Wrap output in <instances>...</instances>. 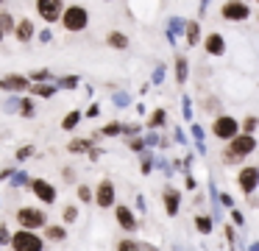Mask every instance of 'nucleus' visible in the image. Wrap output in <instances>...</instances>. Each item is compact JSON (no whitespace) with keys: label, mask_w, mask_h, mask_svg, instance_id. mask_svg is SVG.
Segmentation results:
<instances>
[{"label":"nucleus","mask_w":259,"mask_h":251,"mask_svg":"<svg viewBox=\"0 0 259 251\" xmlns=\"http://www.w3.org/2000/svg\"><path fill=\"white\" fill-rule=\"evenodd\" d=\"M0 31L6 33V37L14 31V14H12V11H6V9L0 11Z\"/></svg>","instance_id":"c85d7f7f"},{"label":"nucleus","mask_w":259,"mask_h":251,"mask_svg":"<svg viewBox=\"0 0 259 251\" xmlns=\"http://www.w3.org/2000/svg\"><path fill=\"white\" fill-rule=\"evenodd\" d=\"M64 178H67V182H75V170H73V167H64Z\"/></svg>","instance_id":"4d7b16f0"},{"label":"nucleus","mask_w":259,"mask_h":251,"mask_svg":"<svg viewBox=\"0 0 259 251\" xmlns=\"http://www.w3.org/2000/svg\"><path fill=\"white\" fill-rule=\"evenodd\" d=\"M53 84H56V89H75L81 84L78 76H62V78H53Z\"/></svg>","instance_id":"cd10ccee"},{"label":"nucleus","mask_w":259,"mask_h":251,"mask_svg":"<svg viewBox=\"0 0 259 251\" xmlns=\"http://www.w3.org/2000/svg\"><path fill=\"white\" fill-rule=\"evenodd\" d=\"M34 154H36V148H34V145H23V148L17 151V162H25L28 156H34Z\"/></svg>","instance_id":"37998d69"},{"label":"nucleus","mask_w":259,"mask_h":251,"mask_svg":"<svg viewBox=\"0 0 259 251\" xmlns=\"http://www.w3.org/2000/svg\"><path fill=\"white\" fill-rule=\"evenodd\" d=\"M114 106H117V109L131 106V95H128V92H114Z\"/></svg>","instance_id":"e433bc0d"},{"label":"nucleus","mask_w":259,"mask_h":251,"mask_svg":"<svg viewBox=\"0 0 259 251\" xmlns=\"http://www.w3.org/2000/svg\"><path fill=\"white\" fill-rule=\"evenodd\" d=\"M114 198H117L114 182H112V178H101V182H98V187L92 190V201H95L101 209H109V206H114Z\"/></svg>","instance_id":"423d86ee"},{"label":"nucleus","mask_w":259,"mask_h":251,"mask_svg":"<svg viewBox=\"0 0 259 251\" xmlns=\"http://www.w3.org/2000/svg\"><path fill=\"white\" fill-rule=\"evenodd\" d=\"M251 3L248 0H226L223 6H220V17H223L226 22H245L248 17H251Z\"/></svg>","instance_id":"7ed1b4c3"},{"label":"nucleus","mask_w":259,"mask_h":251,"mask_svg":"<svg viewBox=\"0 0 259 251\" xmlns=\"http://www.w3.org/2000/svg\"><path fill=\"white\" fill-rule=\"evenodd\" d=\"M240 131V123H237V117H231V115H218L214 117V123H212V134L218 139H231L234 134Z\"/></svg>","instance_id":"6e6552de"},{"label":"nucleus","mask_w":259,"mask_h":251,"mask_svg":"<svg viewBox=\"0 0 259 251\" xmlns=\"http://www.w3.org/2000/svg\"><path fill=\"white\" fill-rule=\"evenodd\" d=\"M256 126H259V120H256V115H248L245 120L240 123V131H245V134H253L256 131Z\"/></svg>","instance_id":"f704fd0d"},{"label":"nucleus","mask_w":259,"mask_h":251,"mask_svg":"<svg viewBox=\"0 0 259 251\" xmlns=\"http://www.w3.org/2000/svg\"><path fill=\"white\" fill-rule=\"evenodd\" d=\"M184 187L190 190V193H195V190H198V178L192 176V173H187V178H184Z\"/></svg>","instance_id":"603ef678"},{"label":"nucleus","mask_w":259,"mask_h":251,"mask_svg":"<svg viewBox=\"0 0 259 251\" xmlns=\"http://www.w3.org/2000/svg\"><path fill=\"white\" fill-rule=\"evenodd\" d=\"M9 248H14V251H42L45 248V237H39L36 229L20 226L14 234H9Z\"/></svg>","instance_id":"f03ea898"},{"label":"nucleus","mask_w":259,"mask_h":251,"mask_svg":"<svg viewBox=\"0 0 259 251\" xmlns=\"http://www.w3.org/2000/svg\"><path fill=\"white\" fill-rule=\"evenodd\" d=\"M28 187H31V193L36 195V198L42 201V204H56V198H59V193H56V187H53L48 178H28Z\"/></svg>","instance_id":"9d476101"},{"label":"nucleus","mask_w":259,"mask_h":251,"mask_svg":"<svg viewBox=\"0 0 259 251\" xmlns=\"http://www.w3.org/2000/svg\"><path fill=\"white\" fill-rule=\"evenodd\" d=\"M173 67H176V84H187V81H190V61H187V56L176 53Z\"/></svg>","instance_id":"f3484780"},{"label":"nucleus","mask_w":259,"mask_h":251,"mask_svg":"<svg viewBox=\"0 0 259 251\" xmlns=\"http://www.w3.org/2000/svg\"><path fill=\"white\" fill-rule=\"evenodd\" d=\"M62 218H64V223H75V221H78V206L67 204V206H64V212H62Z\"/></svg>","instance_id":"c9c22d12"},{"label":"nucleus","mask_w":259,"mask_h":251,"mask_svg":"<svg viewBox=\"0 0 259 251\" xmlns=\"http://www.w3.org/2000/svg\"><path fill=\"white\" fill-rule=\"evenodd\" d=\"M3 3H6V0H0V6H3Z\"/></svg>","instance_id":"680f3d73"},{"label":"nucleus","mask_w":259,"mask_h":251,"mask_svg":"<svg viewBox=\"0 0 259 251\" xmlns=\"http://www.w3.org/2000/svg\"><path fill=\"white\" fill-rule=\"evenodd\" d=\"M203 50H206V56H223L226 53V39L220 31H212L203 37Z\"/></svg>","instance_id":"4468645a"},{"label":"nucleus","mask_w":259,"mask_h":251,"mask_svg":"<svg viewBox=\"0 0 259 251\" xmlns=\"http://www.w3.org/2000/svg\"><path fill=\"white\" fill-rule=\"evenodd\" d=\"M181 112H184V120L190 123L192 120V98H190V95H184V98H181Z\"/></svg>","instance_id":"4c0bfd02"},{"label":"nucleus","mask_w":259,"mask_h":251,"mask_svg":"<svg viewBox=\"0 0 259 251\" xmlns=\"http://www.w3.org/2000/svg\"><path fill=\"white\" fill-rule=\"evenodd\" d=\"M218 201L226 206V209H229V206H234V198H231L229 193H218Z\"/></svg>","instance_id":"5fc2aeb1"},{"label":"nucleus","mask_w":259,"mask_h":251,"mask_svg":"<svg viewBox=\"0 0 259 251\" xmlns=\"http://www.w3.org/2000/svg\"><path fill=\"white\" fill-rule=\"evenodd\" d=\"M162 204H164V212L170 218H176L181 212V193L176 187H164L162 190Z\"/></svg>","instance_id":"ddd939ff"},{"label":"nucleus","mask_w":259,"mask_h":251,"mask_svg":"<svg viewBox=\"0 0 259 251\" xmlns=\"http://www.w3.org/2000/svg\"><path fill=\"white\" fill-rule=\"evenodd\" d=\"M137 209H140V212H145V209H148V204H145V195H137Z\"/></svg>","instance_id":"6e6d98bb"},{"label":"nucleus","mask_w":259,"mask_h":251,"mask_svg":"<svg viewBox=\"0 0 259 251\" xmlns=\"http://www.w3.org/2000/svg\"><path fill=\"white\" fill-rule=\"evenodd\" d=\"M106 45H109V48H114V50H125V48H128V37H125L123 31H109L106 33Z\"/></svg>","instance_id":"aec40b11"},{"label":"nucleus","mask_w":259,"mask_h":251,"mask_svg":"<svg viewBox=\"0 0 259 251\" xmlns=\"http://www.w3.org/2000/svg\"><path fill=\"white\" fill-rule=\"evenodd\" d=\"M87 156H90V162H98L103 156V148H98V145H90L87 148Z\"/></svg>","instance_id":"09e8293b"},{"label":"nucleus","mask_w":259,"mask_h":251,"mask_svg":"<svg viewBox=\"0 0 259 251\" xmlns=\"http://www.w3.org/2000/svg\"><path fill=\"white\" fill-rule=\"evenodd\" d=\"M229 212H231V223H234V226H245V215H242L237 206H229Z\"/></svg>","instance_id":"79ce46f5"},{"label":"nucleus","mask_w":259,"mask_h":251,"mask_svg":"<svg viewBox=\"0 0 259 251\" xmlns=\"http://www.w3.org/2000/svg\"><path fill=\"white\" fill-rule=\"evenodd\" d=\"M120 131H123V123L120 120H112V123H106V126L101 128V137H120Z\"/></svg>","instance_id":"7c9ffc66"},{"label":"nucleus","mask_w":259,"mask_h":251,"mask_svg":"<svg viewBox=\"0 0 259 251\" xmlns=\"http://www.w3.org/2000/svg\"><path fill=\"white\" fill-rule=\"evenodd\" d=\"M17 115H20V117H34V115H36V100H34V98H25V95H20Z\"/></svg>","instance_id":"5701e85b"},{"label":"nucleus","mask_w":259,"mask_h":251,"mask_svg":"<svg viewBox=\"0 0 259 251\" xmlns=\"http://www.w3.org/2000/svg\"><path fill=\"white\" fill-rule=\"evenodd\" d=\"M62 9H64V0H36V14L48 25H56L59 17H62Z\"/></svg>","instance_id":"1a4fd4ad"},{"label":"nucleus","mask_w":259,"mask_h":251,"mask_svg":"<svg viewBox=\"0 0 259 251\" xmlns=\"http://www.w3.org/2000/svg\"><path fill=\"white\" fill-rule=\"evenodd\" d=\"M237 184H240L242 195H251L259 190V167L256 165H242L237 170Z\"/></svg>","instance_id":"39448f33"},{"label":"nucleus","mask_w":259,"mask_h":251,"mask_svg":"<svg viewBox=\"0 0 259 251\" xmlns=\"http://www.w3.org/2000/svg\"><path fill=\"white\" fill-rule=\"evenodd\" d=\"M195 229H198V234H212V229H214V218H212V215H206V212L195 215Z\"/></svg>","instance_id":"b1692460"},{"label":"nucleus","mask_w":259,"mask_h":251,"mask_svg":"<svg viewBox=\"0 0 259 251\" xmlns=\"http://www.w3.org/2000/svg\"><path fill=\"white\" fill-rule=\"evenodd\" d=\"M128 148L134 151V154H140V151L145 148V139H142L140 134H134V137H128Z\"/></svg>","instance_id":"58836bf2"},{"label":"nucleus","mask_w":259,"mask_h":251,"mask_svg":"<svg viewBox=\"0 0 259 251\" xmlns=\"http://www.w3.org/2000/svg\"><path fill=\"white\" fill-rule=\"evenodd\" d=\"M9 178H12V187H25V184H28V173L25 170H17V173H9Z\"/></svg>","instance_id":"473e14b6"},{"label":"nucleus","mask_w":259,"mask_h":251,"mask_svg":"<svg viewBox=\"0 0 259 251\" xmlns=\"http://www.w3.org/2000/svg\"><path fill=\"white\" fill-rule=\"evenodd\" d=\"M140 170H142V176H148V173L153 170V154L145 148L140 151Z\"/></svg>","instance_id":"c756f323"},{"label":"nucleus","mask_w":259,"mask_h":251,"mask_svg":"<svg viewBox=\"0 0 259 251\" xmlns=\"http://www.w3.org/2000/svg\"><path fill=\"white\" fill-rule=\"evenodd\" d=\"M28 92L34 95V98H53L59 89H56V84H53V81H31L28 84Z\"/></svg>","instance_id":"dca6fc26"},{"label":"nucleus","mask_w":259,"mask_h":251,"mask_svg":"<svg viewBox=\"0 0 259 251\" xmlns=\"http://www.w3.org/2000/svg\"><path fill=\"white\" fill-rule=\"evenodd\" d=\"M184 39H187V45H190V48L201 45V22H198V20L187 22V25H184Z\"/></svg>","instance_id":"a211bd4d"},{"label":"nucleus","mask_w":259,"mask_h":251,"mask_svg":"<svg viewBox=\"0 0 259 251\" xmlns=\"http://www.w3.org/2000/svg\"><path fill=\"white\" fill-rule=\"evenodd\" d=\"M106 3H109V0H106Z\"/></svg>","instance_id":"e2e57ef3"},{"label":"nucleus","mask_w":259,"mask_h":251,"mask_svg":"<svg viewBox=\"0 0 259 251\" xmlns=\"http://www.w3.org/2000/svg\"><path fill=\"white\" fill-rule=\"evenodd\" d=\"M9 234H12V232H9V226H6V223H0V248H6V245H9Z\"/></svg>","instance_id":"8fccbe9b"},{"label":"nucleus","mask_w":259,"mask_h":251,"mask_svg":"<svg viewBox=\"0 0 259 251\" xmlns=\"http://www.w3.org/2000/svg\"><path fill=\"white\" fill-rule=\"evenodd\" d=\"M92 145V139H87V137H73L67 142V151L70 154H87V148Z\"/></svg>","instance_id":"bb28decb"},{"label":"nucleus","mask_w":259,"mask_h":251,"mask_svg":"<svg viewBox=\"0 0 259 251\" xmlns=\"http://www.w3.org/2000/svg\"><path fill=\"white\" fill-rule=\"evenodd\" d=\"M81 115H84V117H90V120H95V117L101 115V106H98V103H92L90 109H87V112H81Z\"/></svg>","instance_id":"864d4df0"},{"label":"nucleus","mask_w":259,"mask_h":251,"mask_svg":"<svg viewBox=\"0 0 259 251\" xmlns=\"http://www.w3.org/2000/svg\"><path fill=\"white\" fill-rule=\"evenodd\" d=\"M173 137H176V139H179V142H181V145H184V142H187V139H184V131H181V128H173Z\"/></svg>","instance_id":"13d9d810"},{"label":"nucleus","mask_w":259,"mask_h":251,"mask_svg":"<svg viewBox=\"0 0 259 251\" xmlns=\"http://www.w3.org/2000/svg\"><path fill=\"white\" fill-rule=\"evenodd\" d=\"M142 139H145L148 148H156V145H159V128H151V131H148Z\"/></svg>","instance_id":"ea45409f"},{"label":"nucleus","mask_w":259,"mask_h":251,"mask_svg":"<svg viewBox=\"0 0 259 251\" xmlns=\"http://www.w3.org/2000/svg\"><path fill=\"white\" fill-rule=\"evenodd\" d=\"M117 248H120V251H148V248H153V245L145 243V240L125 237V240H120V243H117Z\"/></svg>","instance_id":"412c9836"},{"label":"nucleus","mask_w":259,"mask_h":251,"mask_svg":"<svg viewBox=\"0 0 259 251\" xmlns=\"http://www.w3.org/2000/svg\"><path fill=\"white\" fill-rule=\"evenodd\" d=\"M167 126V109H153L148 117V128H162Z\"/></svg>","instance_id":"a878e982"},{"label":"nucleus","mask_w":259,"mask_h":251,"mask_svg":"<svg viewBox=\"0 0 259 251\" xmlns=\"http://www.w3.org/2000/svg\"><path fill=\"white\" fill-rule=\"evenodd\" d=\"M75 193H78V198L84 201V204H92V187H87V184H78V190H75Z\"/></svg>","instance_id":"a19ab883"},{"label":"nucleus","mask_w":259,"mask_h":251,"mask_svg":"<svg viewBox=\"0 0 259 251\" xmlns=\"http://www.w3.org/2000/svg\"><path fill=\"white\" fill-rule=\"evenodd\" d=\"M9 173H12V167H6V170H0V182H3V178H9Z\"/></svg>","instance_id":"bf43d9fd"},{"label":"nucleus","mask_w":259,"mask_h":251,"mask_svg":"<svg viewBox=\"0 0 259 251\" xmlns=\"http://www.w3.org/2000/svg\"><path fill=\"white\" fill-rule=\"evenodd\" d=\"M140 131H142L140 123H131V126H125V123H123V131H120V134H123V137H134V134H140Z\"/></svg>","instance_id":"a18cd8bd"},{"label":"nucleus","mask_w":259,"mask_h":251,"mask_svg":"<svg viewBox=\"0 0 259 251\" xmlns=\"http://www.w3.org/2000/svg\"><path fill=\"white\" fill-rule=\"evenodd\" d=\"M162 81H164V64H156V70H153V76H151V84L159 87Z\"/></svg>","instance_id":"c03bdc74"},{"label":"nucleus","mask_w":259,"mask_h":251,"mask_svg":"<svg viewBox=\"0 0 259 251\" xmlns=\"http://www.w3.org/2000/svg\"><path fill=\"white\" fill-rule=\"evenodd\" d=\"M45 229V240H51V243H64L67 240V229L64 226H59V223H51V226H42Z\"/></svg>","instance_id":"6ab92c4d"},{"label":"nucleus","mask_w":259,"mask_h":251,"mask_svg":"<svg viewBox=\"0 0 259 251\" xmlns=\"http://www.w3.org/2000/svg\"><path fill=\"white\" fill-rule=\"evenodd\" d=\"M223 234H226V243H229V248H237V229H234V223H226V226H223Z\"/></svg>","instance_id":"72a5a7b5"},{"label":"nucleus","mask_w":259,"mask_h":251,"mask_svg":"<svg viewBox=\"0 0 259 251\" xmlns=\"http://www.w3.org/2000/svg\"><path fill=\"white\" fill-rule=\"evenodd\" d=\"M34 37L39 39L42 45H48V42H51V39H53V31H51V28H42V31H39V33H34Z\"/></svg>","instance_id":"3c124183"},{"label":"nucleus","mask_w":259,"mask_h":251,"mask_svg":"<svg viewBox=\"0 0 259 251\" xmlns=\"http://www.w3.org/2000/svg\"><path fill=\"white\" fill-rule=\"evenodd\" d=\"M17 223L23 229H42L48 223V215L36 206H20L17 209Z\"/></svg>","instance_id":"0eeeda50"},{"label":"nucleus","mask_w":259,"mask_h":251,"mask_svg":"<svg viewBox=\"0 0 259 251\" xmlns=\"http://www.w3.org/2000/svg\"><path fill=\"white\" fill-rule=\"evenodd\" d=\"M114 221H117L120 229H125V234H134L137 229H140L137 215L131 212V206H125V204H114Z\"/></svg>","instance_id":"9b49d317"},{"label":"nucleus","mask_w":259,"mask_h":251,"mask_svg":"<svg viewBox=\"0 0 259 251\" xmlns=\"http://www.w3.org/2000/svg\"><path fill=\"white\" fill-rule=\"evenodd\" d=\"M28 84L31 78L20 76V73H9V76L0 78V89H6V92H28Z\"/></svg>","instance_id":"f8f14e48"},{"label":"nucleus","mask_w":259,"mask_h":251,"mask_svg":"<svg viewBox=\"0 0 259 251\" xmlns=\"http://www.w3.org/2000/svg\"><path fill=\"white\" fill-rule=\"evenodd\" d=\"M223 162H226V165H240V162H242V156L231 154V151L226 148V151H223Z\"/></svg>","instance_id":"de8ad7c7"},{"label":"nucleus","mask_w":259,"mask_h":251,"mask_svg":"<svg viewBox=\"0 0 259 251\" xmlns=\"http://www.w3.org/2000/svg\"><path fill=\"white\" fill-rule=\"evenodd\" d=\"M81 120H84L81 109H73V112H67V115H64L62 128H64V131H73V128H78V123H81Z\"/></svg>","instance_id":"393cba45"},{"label":"nucleus","mask_w":259,"mask_h":251,"mask_svg":"<svg viewBox=\"0 0 259 251\" xmlns=\"http://www.w3.org/2000/svg\"><path fill=\"white\" fill-rule=\"evenodd\" d=\"M28 78L31 81H53V73L48 70V67H39V70H31Z\"/></svg>","instance_id":"2f4dec72"},{"label":"nucleus","mask_w":259,"mask_h":251,"mask_svg":"<svg viewBox=\"0 0 259 251\" xmlns=\"http://www.w3.org/2000/svg\"><path fill=\"white\" fill-rule=\"evenodd\" d=\"M226 148L231 151V154H237V156H242V159H245V156H251L253 151H256V137H253V134H245V131H237L234 137L231 139H226Z\"/></svg>","instance_id":"20e7f679"},{"label":"nucleus","mask_w":259,"mask_h":251,"mask_svg":"<svg viewBox=\"0 0 259 251\" xmlns=\"http://www.w3.org/2000/svg\"><path fill=\"white\" fill-rule=\"evenodd\" d=\"M59 22H62L64 31L81 33L87 25H90V11H87V6H81V3L64 6V9H62V17H59Z\"/></svg>","instance_id":"f257e3e1"},{"label":"nucleus","mask_w":259,"mask_h":251,"mask_svg":"<svg viewBox=\"0 0 259 251\" xmlns=\"http://www.w3.org/2000/svg\"><path fill=\"white\" fill-rule=\"evenodd\" d=\"M184 25H187V20H181V17H170V20H167V39H170V45H176V37L184 33Z\"/></svg>","instance_id":"4be33fe9"},{"label":"nucleus","mask_w":259,"mask_h":251,"mask_svg":"<svg viewBox=\"0 0 259 251\" xmlns=\"http://www.w3.org/2000/svg\"><path fill=\"white\" fill-rule=\"evenodd\" d=\"M34 33H36V28H34V20H20V22H14V31H12V37L17 39L20 45H28L31 39H34Z\"/></svg>","instance_id":"2eb2a0df"},{"label":"nucleus","mask_w":259,"mask_h":251,"mask_svg":"<svg viewBox=\"0 0 259 251\" xmlns=\"http://www.w3.org/2000/svg\"><path fill=\"white\" fill-rule=\"evenodd\" d=\"M3 39H6V33H3V31H0V42H3Z\"/></svg>","instance_id":"052dcab7"},{"label":"nucleus","mask_w":259,"mask_h":251,"mask_svg":"<svg viewBox=\"0 0 259 251\" xmlns=\"http://www.w3.org/2000/svg\"><path fill=\"white\" fill-rule=\"evenodd\" d=\"M153 165H156L159 170L164 173V176H173V167H170V162H167V159H153Z\"/></svg>","instance_id":"49530a36"}]
</instances>
